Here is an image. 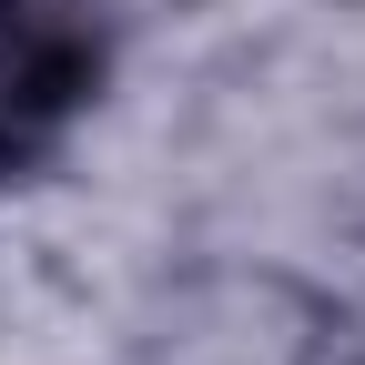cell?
I'll list each match as a JSON object with an SVG mask.
<instances>
[{
    "mask_svg": "<svg viewBox=\"0 0 365 365\" xmlns=\"http://www.w3.org/2000/svg\"><path fill=\"white\" fill-rule=\"evenodd\" d=\"M102 41L71 0H0V173L41 163L91 102Z\"/></svg>",
    "mask_w": 365,
    "mask_h": 365,
    "instance_id": "obj_1",
    "label": "cell"
}]
</instances>
